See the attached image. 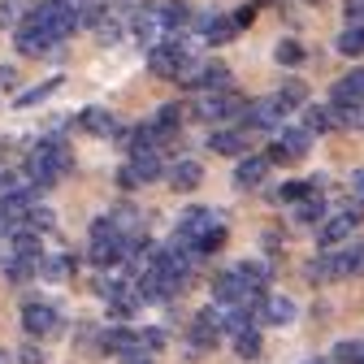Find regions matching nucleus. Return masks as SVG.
Masks as SVG:
<instances>
[{"instance_id":"obj_1","label":"nucleus","mask_w":364,"mask_h":364,"mask_svg":"<svg viewBox=\"0 0 364 364\" xmlns=\"http://www.w3.org/2000/svg\"><path fill=\"white\" fill-rule=\"evenodd\" d=\"M173 243H182V247L196 252V256L221 252L225 247V217L217 208H208V204L187 208V213H182V221H178V230H173Z\"/></svg>"},{"instance_id":"obj_2","label":"nucleus","mask_w":364,"mask_h":364,"mask_svg":"<svg viewBox=\"0 0 364 364\" xmlns=\"http://www.w3.org/2000/svg\"><path fill=\"white\" fill-rule=\"evenodd\" d=\"M74 169V152L65 148V139H39L31 152H26V173L35 187H53V182H61L65 173Z\"/></svg>"},{"instance_id":"obj_3","label":"nucleus","mask_w":364,"mask_h":364,"mask_svg":"<svg viewBox=\"0 0 364 364\" xmlns=\"http://www.w3.org/2000/svg\"><path fill=\"white\" fill-rule=\"evenodd\" d=\"M148 65H152V74H156V78H182V82H187V78L196 74V65H200V61H196V53H191V43L173 31L165 43H152Z\"/></svg>"},{"instance_id":"obj_4","label":"nucleus","mask_w":364,"mask_h":364,"mask_svg":"<svg viewBox=\"0 0 364 364\" xmlns=\"http://www.w3.org/2000/svg\"><path fill=\"white\" fill-rule=\"evenodd\" d=\"M126 230L113 221V217H96L91 221V247H87V256H91V264L96 269H113V264H122L126 260Z\"/></svg>"},{"instance_id":"obj_5","label":"nucleus","mask_w":364,"mask_h":364,"mask_svg":"<svg viewBox=\"0 0 364 364\" xmlns=\"http://www.w3.org/2000/svg\"><path fill=\"white\" fill-rule=\"evenodd\" d=\"M14 43H18L22 57H48L57 43H61V35H57L48 22H43L39 14H31L22 26H14Z\"/></svg>"},{"instance_id":"obj_6","label":"nucleus","mask_w":364,"mask_h":364,"mask_svg":"<svg viewBox=\"0 0 364 364\" xmlns=\"http://www.w3.org/2000/svg\"><path fill=\"white\" fill-rule=\"evenodd\" d=\"M247 113V100L239 91L221 87V91H204V100L196 105V117L200 122H230V117H243Z\"/></svg>"},{"instance_id":"obj_7","label":"nucleus","mask_w":364,"mask_h":364,"mask_svg":"<svg viewBox=\"0 0 364 364\" xmlns=\"http://www.w3.org/2000/svg\"><path fill=\"white\" fill-rule=\"evenodd\" d=\"M312 148V130L308 126H291V130H278L273 134V144H269V161L273 165H295L304 161Z\"/></svg>"},{"instance_id":"obj_8","label":"nucleus","mask_w":364,"mask_h":364,"mask_svg":"<svg viewBox=\"0 0 364 364\" xmlns=\"http://www.w3.org/2000/svg\"><path fill=\"white\" fill-rule=\"evenodd\" d=\"M287 113H291V109L282 105L278 91H273V96H264V100H252V105H247V113H243L239 122H243L247 130H278Z\"/></svg>"},{"instance_id":"obj_9","label":"nucleus","mask_w":364,"mask_h":364,"mask_svg":"<svg viewBox=\"0 0 364 364\" xmlns=\"http://www.w3.org/2000/svg\"><path fill=\"white\" fill-rule=\"evenodd\" d=\"M221 334H225V312H217V308H200V312L191 316V347H196V351L217 347Z\"/></svg>"},{"instance_id":"obj_10","label":"nucleus","mask_w":364,"mask_h":364,"mask_svg":"<svg viewBox=\"0 0 364 364\" xmlns=\"http://www.w3.org/2000/svg\"><path fill=\"white\" fill-rule=\"evenodd\" d=\"M57 326H61V316H57V308H53L48 299H31V304H22V330H26L31 338H48Z\"/></svg>"},{"instance_id":"obj_11","label":"nucleus","mask_w":364,"mask_h":364,"mask_svg":"<svg viewBox=\"0 0 364 364\" xmlns=\"http://www.w3.org/2000/svg\"><path fill=\"white\" fill-rule=\"evenodd\" d=\"M39 269H43V260L39 256H22V252H9L5 260H0V273H5V282H14V287H26L31 278H39Z\"/></svg>"},{"instance_id":"obj_12","label":"nucleus","mask_w":364,"mask_h":364,"mask_svg":"<svg viewBox=\"0 0 364 364\" xmlns=\"http://www.w3.org/2000/svg\"><path fill=\"white\" fill-rule=\"evenodd\" d=\"M187 87H200V91H221V87H230V65H225V61H200L196 74L187 78Z\"/></svg>"},{"instance_id":"obj_13","label":"nucleus","mask_w":364,"mask_h":364,"mask_svg":"<svg viewBox=\"0 0 364 364\" xmlns=\"http://www.w3.org/2000/svg\"><path fill=\"white\" fill-rule=\"evenodd\" d=\"M330 105H338V109L364 105V70H351L347 78H338V82L330 87Z\"/></svg>"},{"instance_id":"obj_14","label":"nucleus","mask_w":364,"mask_h":364,"mask_svg":"<svg viewBox=\"0 0 364 364\" xmlns=\"http://www.w3.org/2000/svg\"><path fill=\"white\" fill-rule=\"evenodd\" d=\"M256 316L264 326H291L295 321V304L287 299V295H264L260 304H256Z\"/></svg>"},{"instance_id":"obj_15","label":"nucleus","mask_w":364,"mask_h":364,"mask_svg":"<svg viewBox=\"0 0 364 364\" xmlns=\"http://www.w3.org/2000/svg\"><path fill=\"white\" fill-rule=\"evenodd\" d=\"M208 148H213L217 156H243V152H247V134L235 130V126H217V130L208 134Z\"/></svg>"},{"instance_id":"obj_16","label":"nucleus","mask_w":364,"mask_h":364,"mask_svg":"<svg viewBox=\"0 0 364 364\" xmlns=\"http://www.w3.org/2000/svg\"><path fill=\"white\" fill-rule=\"evenodd\" d=\"M200 35L208 43H230L239 35V18H225V14H204L200 18Z\"/></svg>"},{"instance_id":"obj_17","label":"nucleus","mask_w":364,"mask_h":364,"mask_svg":"<svg viewBox=\"0 0 364 364\" xmlns=\"http://www.w3.org/2000/svg\"><path fill=\"white\" fill-rule=\"evenodd\" d=\"M355 225H360V213H338L334 221H326L321 225V235H316V243H321V247H334V243H343V239H351V230H355Z\"/></svg>"},{"instance_id":"obj_18","label":"nucleus","mask_w":364,"mask_h":364,"mask_svg":"<svg viewBox=\"0 0 364 364\" xmlns=\"http://www.w3.org/2000/svg\"><path fill=\"white\" fill-rule=\"evenodd\" d=\"M200 182H204L200 161H173V165H169V187H173V191H196Z\"/></svg>"},{"instance_id":"obj_19","label":"nucleus","mask_w":364,"mask_h":364,"mask_svg":"<svg viewBox=\"0 0 364 364\" xmlns=\"http://www.w3.org/2000/svg\"><path fill=\"white\" fill-rule=\"evenodd\" d=\"M304 126H308L312 134H326V130L343 126V113H338V105H308V113H304Z\"/></svg>"},{"instance_id":"obj_20","label":"nucleus","mask_w":364,"mask_h":364,"mask_svg":"<svg viewBox=\"0 0 364 364\" xmlns=\"http://www.w3.org/2000/svg\"><path fill=\"white\" fill-rule=\"evenodd\" d=\"M264 173H269V156H243L239 169H235V182H239L243 191H256L260 182H264Z\"/></svg>"},{"instance_id":"obj_21","label":"nucleus","mask_w":364,"mask_h":364,"mask_svg":"<svg viewBox=\"0 0 364 364\" xmlns=\"http://www.w3.org/2000/svg\"><path fill=\"white\" fill-rule=\"evenodd\" d=\"M130 173L139 178V187H144V182H156V178H161V156H156V148H134Z\"/></svg>"},{"instance_id":"obj_22","label":"nucleus","mask_w":364,"mask_h":364,"mask_svg":"<svg viewBox=\"0 0 364 364\" xmlns=\"http://www.w3.org/2000/svg\"><path fill=\"white\" fill-rule=\"evenodd\" d=\"M156 18H161V26L173 35V31H182V26L191 22V5H187V0H165V5L156 9Z\"/></svg>"},{"instance_id":"obj_23","label":"nucleus","mask_w":364,"mask_h":364,"mask_svg":"<svg viewBox=\"0 0 364 364\" xmlns=\"http://www.w3.org/2000/svg\"><path fill=\"white\" fill-rule=\"evenodd\" d=\"M134 343H139V334H130V330H122V326H113V330L100 334V351H105V355H122V351H130Z\"/></svg>"},{"instance_id":"obj_24","label":"nucleus","mask_w":364,"mask_h":364,"mask_svg":"<svg viewBox=\"0 0 364 364\" xmlns=\"http://www.w3.org/2000/svg\"><path fill=\"white\" fill-rule=\"evenodd\" d=\"M239 269V278H243V287L252 291V295H264V287H269V269L260 264V260H243V264H235Z\"/></svg>"},{"instance_id":"obj_25","label":"nucleus","mask_w":364,"mask_h":364,"mask_svg":"<svg viewBox=\"0 0 364 364\" xmlns=\"http://www.w3.org/2000/svg\"><path fill=\"white\" fill-rule=\"evenodd\" d=\"M316 191H321V178H304V182H282L278 200H282V204H299V200H308V196H316Z\"/></svg>"},{"instance_id":"obj_26","label":"nucleus","mask_w":364,"mask_h":364,"mask_svg":"<svg viewBox=\"0 0 364 364\" xmlns=\"http://www.w3.org/2000/svg\"><path fill=\"white\" fill-rule=\"evenodd\" d=\"M78 126H82V130H91V134H105V139H109V134L117 130V122H113V117H109L105 109H82Z\"/></svg>"},{"instance_id":"obj_27","label":"nucleus","mask_w":364,"mask_h":364,"mask_svg":"<svg viewBox=\"0 0 364 364\" xmlns=\"http://www.w3.org/2000/svg\"><path fill=\"white\" fill-rule=\"evenodd\" d=\"M338 53L343 57H364V22H347V31L338 35Z\"/></svg>"},{"instance_id":"obj_28","label":"nucleus","mask_w":364,"mask_h":364,"mask_svg":"<svg viewBox=\"0 0 364 364\" xmlns=\"http://www.w3.org/2000/svg\"><path fill=\"white\" fill-rule=\"evenodd\" d=\"M338 273L343 278H364V243H351L347 252H338Z\"/></svg>"},{"instance_id":"obj_29","label":"nucleus","mask_w":364,"mask_h":364,"mask_svg":"<svg viewBox=\"0 0 364 364\" xmlns=\"http://www.w3.org/2000/svg\"><path fill=\"white\" fill-rule=\"evenodd\" d=\"M9 243H14V252H22V256H39V260H43V252H39V230H35V225H22V230H14Z\"/></svg>"},{"instance_id":"obj_30","label":"nucleus","mask_w":364,"mask_h":364,"mask_svg":"<svg viewBox=\"0 0 364 364\" xmlns=\"http://www.w3.org/2000/svg\"><path fill=\"white\" fill-rule=\"evenodd\" d=\"M74 269H78V260H74V256H48V260H43V278L65 282V278H74Z\"/></svg>"},{"instance_id":"obj_31","label":"nucleus","mask_w":364,"mask_h":364,"mask_svg":"<svg viewBox=\"0 0 364 364\" xmlns=\"http://www.w3.org/2000/svg\"><path fill=\"white\" fill-rule=\"evenodd\" d=\"M334 364H364V343H360V338L334 343Z\"/></svg>"},{"instance_id":"obj_32","label":"nucleus","mask_w":364,"mask_h":364,"mask_svg":"<svg viewBox=\"0 0 364 364\" xmlns=\"http://www.w3.org/2000/svg\"><path fill=\"white\" fill-rule=\"evenodd\" d=\"M57 87H61V78H48V82H39V87L22 91V96H18V109H31V105H39V100H48Z\"/></svg>"},{"instance_id":"obj_33","label":"nucleus","mask_w":364,"mask_h":364,"mask_svg":"<svg viewBox=\"0 0 364 364\" xmlns=\"http://www.w3.org/2000/svg\"><path fill=\"white\" fill-rule=\"evenodd\" d=\"M109 217H113V221L122 225V230H126V235H139V230H144V217H139V213H134L130 204H117V208H113Z\"/></svg>"},{"instance_id":"obj_34","label":"nucleus","mask_w":364,"mask_h":364,"mask_svg":"<svg viewBox=\"0 0 364 364\" xmlns=\"http://www.w3.org/2000/svg\"><path fill=\"white\" fill-rule=\"evenodd\" d=\"M295 217H299V221H321V217H326V200H321V191L308 196V200H299V204H295Z\"/></svg>"},{"instance_id":"obj_35","label":"nucleus","mask_w":364,"mask_h":364,"mask_svg":"<svg viewBox=\"0 0 364 364\" xmlns=\"http://www.w3.org/2000/svg\"><path fill=\"white\" fill-rule=\"evenodd\" d=\"M278 96H282V105H287V109H295V105H304V100H308V87H304L299 78H291V82H282V87H278Z\"/></svg>"},{"instance_id":"obj_36","label":"nucleus","mask_w":364,"mask_h":364,"mask_svg":"<svg viewBox=\"0 0 364 364\" xmlns=\"http://www.w3.org/2000/svg\"><path fill=\"white\" fill-rule=\"evenodd\" d=\"M235 351H239L243 360H256V355H260V334H256V330L235 334Z\"/></svg>"},{"instance_id":"obj_37","label":"nucleus","mask_w":364,"mask_h":364,"mask_svg":"<svg viewBox=\"0 0 364 364\" xmlns=\"http://www.w3.org/2000/svg\"><path fill=\"white\" fill-rule=\"evenodd\" d=\"M156 26H161V18H156V14H139V18H134V39H139V43H152Z\"/></svg>"},{"instance_id":"obj_38","label":"nucleus","mask_w":364,"mask_h":364,"mask_svg":"<svg viewBox=\"0 0 364 364\" xmlns=\"http://www.w3.org/2000/svg\"><path fill=\"white\" fill-rule=\"evenodd\" d=\"M273 57H278L282 65H299V61H304V48H299L295 39H282V43H278V53H273Z\"/></svg>"},{"instance_id":"obj_39","label":"nucleus","mask_w":364,"mask_h":364,"mask_svg":"<svg viewBox=\"0 0 364 364\" xmlns=\"http://www.w3.org/2000/svg\"><path fill=\"white\" fill-rule=\"evenodd\" d=\"M26 225H35V230H53V213L43 208V204H31V213H26Z\"/></svg>"},{"instance_id":"obj_40","label":"nucleus","mask_w":364,"mask_h":364,"mask_svg":"<svg viewBox=\"0 0 364 364\" xmlns=\"http://www.w3.org/2000/svg\"><path fill=\"white\" fill-rule=\"evenodd\" d=\"M96 35H100V43H117V39H122V26H117L113 18H100V26H96Z\"/></svg>"},{"instance_id":"obj_41","label":"nucleus","mask_w":364,"mask_h":364,"mask_svg":"<svg viewBox=\"0 0 364 364\" xmlns=\"http://www.w3.org/2000/svg\"><path fill=\"white\" fill-rule=\"evenodd\" d=\"M139 343H144L148 351H165V343H169V334H165V330H144V334H139Z\"/></svg>"},{"instance_id":"obj_42","label":"nucleus","mask_w":364,"mask_h":364,"mask_svg":"<svg viewBox=\"0 0 364 364\" xmlns=\"http://www.w3.org/2000/svg\"><path fill=\"white\" fill-rule=\"evenodd\" d=\"M152 355H156V351H148L144 343H134L130 351H122V360H126V364H152Z\"/></svg>"},{"instance_id":"obj_43","label":"nucleus","mask_w":364,"mask_h":364,"mask_svg":"<svg viewBox=\"0 0 364 364\" xmlns=\"http://www.w3.org/2000/svg\"><path fill=\"white\" fill-rule=\"evenodd\" d=\"M0 26H22V22H18V5H14V0H0Z\"/></svg>"},{"instance_id":"obj_44","label":"nucleus","mask_w":364,"mask_h":364,"mask_svg":"<svg viewBox=\"0 0 364 364\" xmlns=\"http://www.w3.org/2000/svg\"><path fill=\"white\" fill-rule=\"evenodd\" d=\"M18 360H22V364H48V355H43V351H39V347H35V343H26V347H22V355H18Z\"/></svg>"},{"instance_id":"obj_45","label":"nucleus","mask_w":364,"mask_h":364,"mask_svg":"<svg viewBox=\"0 0 364 364\" xmlns=\"http://www.w3.org/2000/svg\"><path fill=\"white\" fill-rule=\"evenodd\" d=\"M343 14H347V22H364V0H347Z\"/></svg>"},{"instance_id":"obj_46","label":"nucleus","mask_w":364,"mask_h":364,"mask_svg":"<svg viewBox=\"0 0 364 364\" xmlns=\"http://www.w3.org/2000/svg\"><path fill=\"white\" fill-rule=\"evenodd\" d=\"M14 230H18V225H14V217H9V208H5V204H0V239H9Z\"/></svg>"},{"instance_id":"obj_47","label":"nucleus","mask_w":364,"mask_h":364,"mask_svg":"<svg viewBox=\"0 0 364 364\" xmlns=\"http://www.w3.org/2000/svg\"><path fill=\"white\" fill-rule=\"evenodd\" d=\"M117 187H126V191H130V187H139V178L130 173V165H122V169H117Z\"/></svg>"},{"instance_id":"obj_48","label":"nucleus","mask_w":364,"mask_h":364,"mask_svg":"<svg viewBox=\"0 0 364 364\" xmlns=\"http://www.w3.org/2000/svg\"><path fill=\"white\" fill-rule=\"evenodd\" d=\"M18 82V70L14 65H0V87H14Z\"/></svg>"},{"instance_id":"obj_49","label":"nucleus","mask_w":364,"mask_h":364,"mask_svg":"<svg viewBox=\"0 0 364 364\" xmlns=\"http://www.w3.org/2000/svg\"><path fill=\"white\" fill-rule=\"evenodd\" d=\"M235 18H239V26H247V22H252V18H256V9H252V5H243V9H239V14H235Z\"/></svg>"},{"instance_id":"obj_50","label":"nucleus","mask_w":364,"mask_h":364,"mask_svg":"<svg viewBox=\"0 0 364 364\" xmlns=\"http://www.w3.org/2000/svg\"><path fill=\"white\" fill-rule=\"evenodd\" d=\"M14 152H18V148H14V139H0V161H9Z\"/></svg>"},{"instance_id":"obj_51","label":"nucleus","mask_w":364,"mask_h":364,"mask_svg":"<svg viewBox=\"0 0 364 364\" xmlns=\"http://www.w3.org/2000/svg\"><path fill=\"white\" fill-rule=\"evenodd\" d=\"M351 191H355V196H360V200H364V169H360V173H355V178H351Z\"/></svg>"},{"instance_id":"obj_52","label":"nucleus","mask_w":364,"mask_h":364,"mask_svg":"<svg viewBox=\"0 0 364 364\" xmlns=\"http://www.w3.org/2000/svg\"><path fill=\"white\" fill-rule=\"evenodd\" d=\"M0 364H5V360H0Z\"/></svg>"}]
</instances>
